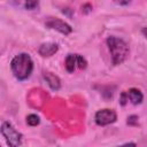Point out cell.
I'll return each instance as SVG.
<instances>
[{"label":"cell","instance_id":"6","mask_svg":"<svg viewBox=\"0 0 147 147\" xmlns=\"http://www.w3.org/2000/svg\"><path fill=\"white\" fill-rule=\"evenodd\" d=\"M57 51H59V45L55 42H44L38 48V53L42 57H51Z\"/></svg>","mask_w":147,"mask_h":147},{"label":"cell","instance_id":"9","mask_svg":"<svg viewBox=\"0 0 147 147\" xmlns=\"http://www.w3.org/2000/svg\"><path fill=\"white\" fill-rule=\"evenodd\" d=\"M64 65H65V70L72 74L77 68V54H68L65 57Z\"/></svg>","mask_w":147,"mask_h":147},{"label":"cell","instance_id":"7","mask_svg":"<svg viewBox=\"0 0 147 147\" xmlns=\"http://www.w3.org/2000/svg\"><path fill=\"white\" fill-rule=\"evenodd\" d=\"M42 77H44L45 82L47 83V85L49 86L51 90L59 91L61 88V79L56 75H54L52 72H44Z\"/></svg>","mask_w":147,"mask_h":147},{"label":"cell","instance_id":"2","mask_svg":"<svg viewBox=\"0 0 147 147\" xmlns=\"http://www.w3.org/2000/svg\"><path fill=\"white\" fill-rule=\"evenodd\" d=\"M110 56H111V63L114 65H119L122 64L130 54V47L127 45V42L118 37L115 36H110L107 38L106 40Z\"/></svg>","mask_w":147,"mask_h":147},{"label":"cell","instance_id":"4","mask_svg":"<svg viewBox=\"0 0 147 147\" xmlns=\"http://www.w3.org/2000/svg\"><path fill=\"white\" fill-rule=\"evenodd\" d=\"M94 119L99 126H106V125H109V124H113L116 122L117 114L113 109L103 108V109H100L95 113Z\"/></svg>","mask_w":147,"mask_h":147},{"label":"cell","instance_id":"12","mask_svg":"<svg viewBox=\"0 0 147 147\" xmlns=\"http://www.w3.org/2000/svg\"><path fill=\"white\" fill-rule=\"evenodd\" d=\"M77 67L79 69H85L87 67V61L85 60V57H83L79 54H77Z\"/></svg>","mask_w":147,"mask_h":147},{"label":"cell","instance_id":"1","mask_svg":"<svg viewBox=\"0 0 147 147\" xmlns=\"http://www.w3.org/2000/svg\"><path fill=\"white\" fill-rule=\"evenodd\" d=\"M10 70L17 80H26L33 71L32 57L28 53H20L15 55L10 61Z\"/></svg>","mask_w":147,"mask_h":147},{"label":"cell","instance_id":"15","mask_svg":"<svg viewBox=\"0 0 147 147\" xmlns=\"http://www.w3.org/2000/svg\"><path fill=\"white\" fill-rule=\"evenodd\" d=\"M82 10L84 14H88L90 11H92V6L90 3H85L83 7H82Z\"/></svg>","mask_w":147,"mask_h":147},{"label":"cell","instance_id":"14","mask_svg":"<svg viewBox=\"0 0 147 147\" xmlns=\"http://www.w3.org/2000/svg\"><path fill=\"white\" fill-rule=\"evenodd\" d=\"M129 99H127V95H126V92H122L121 95H119V105L121 106H125L127 103Z\"/></svg>","mask_w":147,"mask_h":147},{"label":"cell","instance_id":"10","mask_svg":"<svg viewBox=\"0 0 147 147\" xmlns=\"http://www.w3.org/2000/svg\"><path fill=\"white\" fill-rule=\"evenodd\" d=\"M40 123V118L39 116H37L36 114H30L26 116V124L30 126H37Z\"/></svg>","mask_w":147,"mask_h":147},{"label":"cell","instance_id":"11","mask_svg":"<svg viewBox=\"0 0 147 147\" xmlns=\"http://www.w3.org/2000/svg\"><path fill=\"white\" fill-rule=\"evenodd\" d=\"M39 0H24V7L28 10H33L38 7Z\"/></svg>","mask_w":147,"mask_h":147},{"label":"cell","instance_id":"13","mask_svg":"<svg viewBox=\"0 0 147 147\" xmlns=\"http://www.w3.org/2000/svg\"><path fill=\"white\" fill-rule=\"evenodd\" d=\"M138 119H139V117L137 115H131V116L127 117L126 124L127 125H131V126H137L138 125Z\"/></svg>","mask_w":147,"mask_h":147},{"label":"cell","instance_id":"3","mask_svg":"<svg viewBox=\"0 0 147 147\" xmlns=\"http://www.w3.org/2000/svg\"><path fill=\"white\" fill-rule=\"evenodd\" d=\"M0 132L2 134V137L5 138L6 142L8 146L10 147H18L22 145V140H23V134L21 132H18L11 123L9 122H3L0 126Z\"/></svg>","mask_w":147,"mask_h":147},{"label":"cell","instance_id":"8","mask_svg":"<svg viewBox=\"0 0 147 147\" xmlns=\"http://www.w3.org/2000/svg\"><path fill=\"white\" fill-rule=\"evenodd\" d=\"M126 95H127V99L131 101L132 105H140L144 100V94L140 90L136 88V87H132L130 88L127 92H126Z\"/></svg>","mask_w":147,"mask_h":147},{"label":"cell","instance_id":"16","mask_svg":"<svg viewBox=\"0 0 147 147\" xmlns=\"http://www.w3.org/2000/svg\"><path fill=\"white\" fill-rule=\"evenodd\" d=\"M132 0H114V2L118 6H127Z\"/></svg>","mask_w":147,"mask_h":147},{"label":"cell","instance_id":"5","mask_svg":"<svg viewBox=\"0 0 147 147\" xmlns=\"http://www.w3.org/2000/svg\"><path fill=\"white\" fill-rule=\"evenodd\" d=\"M45 25L48 28V29H52V30H55L64 36H68L72 32V28L64 21L60 20V18H54V17H51L46 21Z\"/></svg>","mask_w":147,"mask_h":147}]
</instances>
